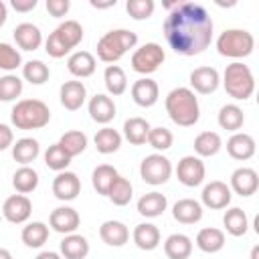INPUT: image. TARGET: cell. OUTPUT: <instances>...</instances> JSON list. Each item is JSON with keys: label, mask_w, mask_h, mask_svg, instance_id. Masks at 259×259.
<instances>
[{"label": "cell", "mask_w": 259, "mask_h": 259, "mask_svg": "<svg viewBox=\"0 0 259 259\" xmlns=\"http://www.w3.org/2000/svg\"><path fill=\"white\" fill-rule=\"evenodd\" d=\"M162 32L174 53L194 57L208 49L212 40V18L200 4L176 2V6L164 18Z\"/></svg>", "instance_id": "1"}, {"label": "cell", "mask_w": 259, "mask_h": 259, "mask_svg": "<svg viewBox=\"0 0 259 259\" xmlns=\"http://www.w3.org/2000/svg\"><path fill=\"white\" fill-rule=\"evenodd\" d=\"M57 144L67 152V156L75 158V156H79V154L85 152V148H87V136L81 130H69V132H65L61 136V140Z\"/></svg>", "instance_id": "40"}, {"label": "cell", "mask_w": 259, "mask_h": 259, "mask_svg": "<svg viewBox=\"0 0 259 259\" xmlns=\"http://www.w3.org/2000/svg\"><path fill=\"white\" fill-rule=\"evenodd\" d=\"M217 119H219V125H221L223 130L235 134V132H239V130L243 127V123H245V113H243V109H241L237 103H227V105L221 107Z\"/></svg>", "instance_id": "32"}, {"label": "cell", "mask_w": 259, "mask_h": 259, "mask_svg": "<svg viewBox=\"0 0 259 259\" xmlns=\"http://www.w3.org/2000/svg\"><path fill=\"white\" fill-rule=\"evenodd\" d=\"M81 192V180L75 172H69V170H63V172H57V176L53 178V194L55 198L63 200V202H69V200H75Z\"/></svg>", "instance_id": "13"}, {"label": "cell", "mask_w": 259, "mask_h": 259, "mask_svg": "<svg viewBox=\"0 0 259 259\" xmlns=\"http://www.w3.org/2000/svg\"><path fill=\"white\" fill-rule=\"evenodd\" d=\"M69 8H71V2L69 0H47V10L55 18L65 16L69 12Z\"/></svg>", "instance_id": "48"}, {"label": "cell", "mask_w": 259, "mask_h": 259, "mask_svg": "<svg viewBox=\"0 0 259 259\" xmlns=\"http://www.w3.org/2000/svg\"><path fill=\"white\" fill-rule=\"evenodd\" d=\"M223 225H225V231H227L229 235H233V237H243V235L247 233V229H249V219H247V214H245L243 208L233 206V208H229V210L225 212Z\"/></svg>", "instance_id": "35"}, {"label": "cell", "mask_w": 259, "mask_h": 259, "mask_svg": "<svg viewBox=\"0 0 259 259\" xmlns=\"http://www.w3.org/2000/svg\"><path fill=\"white\" fill-rule=\"evenodd\" d=\"M6 18H8V8H6V4H4V2L0 0V28L4 26Z\"/></svg>", "instance_id": "53"}, {"label": "cell", "mask_w": 259, "mask_h": 259, "mask_svg": "<svg viewBox=\"0 0 259 259\" xmlns=\"http://www.w3.org/2000/svg\"><path fill=\"white\" fill-rule=\"evenodd\" d=\"M59 249H61V257L65 259H85L89 255V241L83 235L71 233V235H65Z\"/></svg>", "instance_id": "27"}, {"label": "cell", "mask_w": 259, "mask_h": 259, "mask_svg": "<svg viewBox=\"0 0 259 259\" xmlns=\"http://www.w3.org/2000/svg\"><path fill=\"white\" fill-rule=\"evenodd\" d=\"M22 77H24V81H28L32 85H42L49 81L51 71L42 61L34 59V61H28L22 65Z\"/></svg>", "instance_id": "42"}, {"label": "cell", "mask_w": 259, "mask_h": 259, "mask_svg": "<svg viewBox=\"0 0 259 259\" xmlns=\"http://www.w3.org/2000/svg\"><path fill=\"white\" fill-rule=\"evenodd\" d=\"M22 93V79L18 75H4L0 77V101H14Z\"/></svg>", "instance_id": "44"}, {"label": "cell", "mask_w": 259, "mask_h": 259, "mask_svg": "<svg viewBox=\"0 0 259 259\" xmlns=\"http://www.w3.org/2000/svg\"><path fill=\"white\" fill-rule=\"evenodd\" d=\"M172 142H174V136L168 127H150V134H148V144L158 150V152H166L172 148Z\"/></svg>", "instance_id": "46"}, {"label": "cell", "mask_w": 259, "mask_h": 259, "mask_svg": "<svg viewBox=\"0 0 259 259\" xmlns=\"http://www.w3.org/2000/svg\"><path fill=\"white\" fill-rule=\"evenodd\" d=\"M148 134H150V123L144 117H127L123 121V138L130 144H134V146L146 144Z\"/></svg>", "instance_id": "31"}, {"label": "cell", "mask_w": 259, "mask_h": 259, "mask_svg": "<svg viewBox=\"0 0 259 259\" xmlns=\"http://www.w3.org/2000/svg\"><path fill=\"white\" fill-rule=\"evenodd\" d=\"M164 59H166V53L158 42H146V45H142L140 49L134 51L132 69L140 75H150V73L160 69Z\"/></svg>", "instance_id": "8"}, {"label": "cell", "mask_w": 259, "mask_h": 259, "mask_svg": "<svg viewBox=\"0 0 259 259\" xmlns=\"http://www.w3.org/2000/svg\"><path fill=\"white\" fill-rule=\"evenodd\" d=\"M12 34H14L18 49H22V51H36L42 45V32L32 22H20Z\"/></svg>", "instance_id": "21"}, {"label": "cell", "mask_w": 259, "mask_h": 259, "mask_svg": "<svg viewBox=\"0 0 259 259\" xmlns=\"http://www.w3.org/2000/svg\"><path fill=\"white\" fill-rule=\"evenodd\" d=\"M99 237L109 247H123L130 241V229L121 221H105L99 227Z\"/></svg>", "instance_id": "24"}, {"label": "cell", "mask_w": 259, "mask_h": 259, "mask_svg": "<svg viewBox=\"0 0 259 259\" xmlns=\"http://www.w3.org/2000/svg\"><path fill=\"white\" fill-rule=\"evenodd\" d=\"M251 259H259V247L257 245L251 249Z\"/></svg>", "instance_id": "55"}, {"label": "cell", "mask_w": 259, "mask_h": 259, "mask_svg": "<svg viewBox=\"0 0 259 259\" xmlns=\"http://www.w3.org/2000/svg\"><path fill=\"white\" fill-rule=\"evenodd\" d=\"M255 38L245 28H227L217 38V51L229 59H245L253 53Z\"/></svg>", "instance_id": "7"}, {"label": "cell", "mask_w": 259, "mask_h": 259, "mask_svg": "<svg viewBox=\"0 0 259 259\" xmlns=\"http://www.w3.org/2000/svg\"><path fill=\"white\" fill-rule=\"evenodd\" d=\"M132 239H134L138 249L154 251L160 245V229L152 223H140V225H136V229L132 233Z\"/></svg>", "instance_id": "25"}, {"label": "cell", "mask_w": 259, "mask_h": 259, "mask_svg": "<svg viewBox=\"0 0 259 259\" xmlns=\"http://www.w3.org/2000/svg\"><path fill=\"white\" fill-rule=\"evenodd\" d=\"M164 253L168 259H188L192 253V241L184 233H172L164 241Z\"/></svg>", "instance_id": "29"}, {"label": "cell", "mask_w": 259, "mask_h": 259, "mask_svg": "<svg viewBox=\"0 0 259 259\" xmlns=\"http://www.w3.org/2000/svg\"><path fill=\"white\" fill-rule=\"evenodd\" d=\"M117 176H119V174H117V170H115L113 166H109V164H99V166L93 170V174H91V184H93V188L97 190V194L107 196V192H109V188H111V184L115 182Z\"/></svg>", "instance_id": "37"}, {"label": "cell", "mask_w": 259, "mask_h": 259, "mask_svg": "<svg viewBox=\"0 0 259 259\" xmlns=\"http://www.w3.org/2000/svg\"><path fill=\"white\" fill-rule=\"evenodd\" d=\"M10 6L16 10V12H30L36 8V0H12Z\"/></svg>", "instance_id": "50"}, {"label": "cell", "mask_w": 259, "mask_h": 259, "mask_svg": "<svg viewBox=\"0 0 259 259\" xmlns=\"http://www.w3.org/2000/svg\"><path fill=\"white\" fill-rule=\"evenodd\" d=\"M231 192L239 194V196H251L257 192L259 188V176L253 168L241 166L231 174Z\"/></svg>", "instance_id": "15"}, {"label": "cell", "mask_w": 259, "mask_h": 259, "mask_svg": "<svg viewBox=\"0 0 259 259\" xmlns=\"http://www.w3.org/2000/svg\"><path fill=\"white\" fill-rule=\"evenodd\" d=\"M93 142H95V148H97L99 154H113V152H117L119 146H121V134H119L117 130L105 125V127L97 130Z\"/></svg>", "instance_id": "34"}, {"label": "cell", "mask_w": 259, "mask_h": 259, "mask_svg": "<svg viewBox=\"0 0 259 259\" xmlns=\"http://www.w3.org/2000/svg\"><path fill=\"white\" fill-rule=\"evenodd\" d=\"M14 144V134L6 123H0V152L6 148H12Z\"/></svg>", "instance_id": "49"}, {"label": "cell", "mask_w": 259, "mask_h": 259, "mask_svg": "<svg viewBox=\"0 0 259 259\" xmlns=\"http://www.w3.org/2000/svg\"><path fill=\"white\" fill-rule=\"evenodd\" d=\"M255 150H257V146H255L253 136H249L245 132H235L227 140V152H229V156L233 160L245 162V160H249V158L255 156Z\"/></svg>", "instance_id": "18"}, {"label": "cell", "mask_w": 259, "mask_h": 259, "mask_svg": "<svg viewBox=\"0 0 259 259\" xmlns=\"http://www.w3.org/2000/svg\"><path fill=\"white\" fill-rule=\"evenodd\" d=\"M223 85H225V91L229 93V97H233L237 101H245L255 91V77L245 63L235 61V63L227 65V69L223 73Z\"/></svg>", "instance_id": "6"}, {"label": "cell", "mask_w": 259, "mask_h": 259, "mask_svg": "<svg viewBox=\"0 0 259 259\" xmlns=\"http://www.w3.org/2000/svg\"><path fill=\"white\" fill-rule=\"evenodd\" d=\"M2 214L12 225H22L32 214V202L26 194H12L2 204Z\"/></svg>", "instance_id": "11"}, {"label": "cell", "mask_w": 259, "mask_h": 259, "mask_svg": "<svg viewBox=\"0 0 259 259\" xmlns=\"http://www.w3.org/2000/svg\"><path fill=\"white\" fill-rule=\"evenodd\" d=\"M71 160H73V158L67 156V152H65L59 144L49 146L47 152H45V164H47V168H51V170H55V172L67 170V166L71 164Z\"/></svg>", "instance_id": "43"}, {"label": "cell", "mask_w": 259, "mask_h": 259, "mask_svg": "<svg viewBox=\"0 0 259 259\" xmlns=\"http://www.w3.org/2000/svg\"><path fill=\"white\" fill-rule=\"evenodd\" d=\"M85 97H87V89H85L83 81H65L59 89L61 105L69 111L81 109V105L85 103Z\"/></svg>", "instance_id": "19"}, {"label": "cell", "mask_w": 259, "mask_h": 259, "mask_svg": "<svg viewBox=\"0 0 259 259\" xmlns=\"http://www.w3.org/2000/svg\"><path fill=\"white\" fill-rule=\"evenodd\" d=\"M140 176L146 184H152V186L166 184L172 176V164L162 154H150L140 164Z\"/></svg>", "instance_id": "9"}, {"label": "cell", "mask_w": 259, "mask_h": 259, "mask_svg": "<svg viewBox=\"0 0 259 259\" xmlns=\"http://www.w3.org/2000/svg\"><path fill=\"white\" fill-rule=\"evenodd\" d=\"M83 40V26L77 20L61 22L45 40V51L53 59H61L69 55L79 42Z\"/></svg>", "instance_id": "5"}, {"label": "cell", "mask_w": 259, "mask_h": 259, "mask_svg": "<svg viewBox=\"0 0 259 259\" xmlns=\"http://www.w3.org/2000/svg\"><path fill=\"white\" fill-rule=\"evenodd\" d=\"M87 109H89L91 119L97 121V123H103V125H107L115 117V111H117L113 99L109 95H105V93L93 95L91 101H89V105H87Z\"/></svg>", "instance_id": "20"}, {"label": "cell", "mask_w": 259, "mask_h": 259, "mask_svg": "<svg viewBox=\"0 0 259 259\" xmlns=\"http://www.w3.org/2000/svg\"><path fill=\"white\" fill-rule=\"evenodd\" d=\"M138 45V34L127 28H113L97 40V57L103 63H117L130 49Z\"/></svg>", "instance_id": "4"}, {"label": "cell", "mask_w": 259, "mask_h": 259, "mask_svg": "<svg viewBox=\"0 0 259 259\" xmlns=\"http://www.w3.org/2000/svg\"><path fill=\"white\" fill-rule=\"evenodd\" d=\"M22 65V57H20V51L8 42H0V69L2 71H16L18 67Z\"/></svg>", "instance_id": "45"}, {"label": "cell", "mask_w": 259, "mask_h": 259, "mask_svg": "<svg viewBox=\"0 0 259 259\" xmlns=\"http://www.w3.org/2000/svg\"><path fill=\"white\" fill-rule=\"evenodd\" d=\"M12 186L18 194H28L38 186V174L30 166H20L12 174Z\"/></svg>", "instance_id": "39"}, {"label": "cell", "mask_w": 259, "mask_h": 259, "mask_svg": "<svg viewBox=\"0 0 259 259\" xmlns=\"http://www.w3.org/2000/svg\"><path fill=\"white\" fill-rule=\"evenodd\" d=\"M166 113L168 117L180 127H192L200 119V105L192 89L188 87H174L166 95Z\"/></svg>", "instance_id": "2"}, {"label": "cell", "mask_w": 259, "mask_h": 259, "mask_svg": "<svg viewBox=\"0 0 259 259\" xmlns=\"http://www.w3.org/2000/svg\"><path fill=\"white\" fill-rule=\"evenodd\" d=\"M10 121L16 130H40L51 121V109L40 99H20L10 111Z\"/></svg>", "instance_id": "3"}, {"label": "cell", "mask_w": 259, "mask_h": 259, "mask_svg": "<svg viewBox=\"0 0 259 259\" xmlns=\"http://www.w3.org/2000/svg\"><path fill=\"white\" fill-rule=\"evenodd\" d=\"M103 83L109 95H121L127 89V77L123 73V69L119 65H107L105 73H103Z\"/></svg>", "instance_id": "36"}, {"label": "cell", "mask_w": 259, "mask_h": 259, "mask_svg": "<svg viewBox=\"0 0 259 259\" xmlns=\"http://www.w3.org/2000/svg\"><path fill=\"white\" fill-rule=\"evenodd\" d=\"M95 57L89 53V51H75L69 59H67V69L73 77L77 79H85V77H91L95 73Z\"/></svg>", "instance_id": "23"}, {"label": "cell", "mask_w": 259, "mask_h": 259, "mask_svg": "<svg viewBox=\"0 0 259 259\" xmlns=\"http://www.w3.org/2000/svg\"><path fill=\"white\" fill-rule=\"evenodd\" d=\"M38 154H40V144L34 138H20L12 144V158L22 166H28L30 162H34Z\"/></svg>", "instance_id": "30"}, {"label": "cell", "mask_w": 259, "mask_h": 259, "mask_svg": "<svg viewBox=\"0 0 259 259\" xmlns=\"http://www.w3.org/2000/svg\"><path fill=\"white\" fill-rule=\"evenodd\" d=\"M0 259H12V253L4 247H0Z\"/></svg>", "instance_id": "54"}, {"label": "cell", "mask_w": 259, "mask_h": 259, "mask_svg": "<svg viewBox=\"0 0 259 259\" xmlns=\"http://www.w3.org/2000/svg\"><path fill=\"white\" fill-rule=\"evenodd\" d=\"M221 148H223V140L217 132H200L194 138V152L198 158H210L219 154Z\"/></svg>", "instance_id": "33"}, {"label": "cell", "mask_w": 259, "mask_h": 259, "mask_svg": "<svg viewBox=\"0 0 259 259\" xmlns=\"http://www.w3.org/2000/svg\"><path fill=\"white\" fill-rule=\"evenodd\" d=\"M132 194H134V186L127 178L123 176H117L115 182L111 184L109 192H107V198L115 204V206H125L130 200H132Z\"/></svg>", "instance_id": "41"}, {"label": "cell", "mask_w": 259, "mask_h": 259, "mask_svg": "<svg viewBox=\"0 0 259 259\" xmlns=\"http://www.w3.org/2000/svg\"><path fill=\"white\" fill-rule=\"evenodd\" d=\"M196 247L202 253H219L225 247V233L214 227H204L196 233Z\"/></svg>", "instance_id": "28"}, {"label": "cell", "mask_w": 259, "mask_h": 259, "mask_svg": "<svg viewBox=\"0 0 259 259\" xmlns=\"http://www.w3.org/2000/svg\"><path fill=\"white\" fill-rule=\"evenodd\" d=\"M20 239H22V243H24L26 247L38 249V247H42V245L47 243V239H49V227H47L45 223H40V221H32V223H28V225L22 229Z\"/></svg>", "instance_id": "38"}, {"label": "cell", "mask_w": 259, "mask_h": 259, "mask_svg": "<svg viewBox=\"0 0 259 259\" xmlns=\"http://www.w3.org/2000/svg\"><path fill=\"white\" fill-rule=\"evenodd\" d=\"M154 0H127L125 2V10L134 20H146L154 14Z\"/></svg>", "instance_id": "47"}, {"label": "cell", "mask_w": 259, "mask_h": 259, "mask_svg": "<svg viewBox=\"0 0 259 259\" xmlns=\"http://www.w3.org/2000/svg\"><path fill=\"white\" fill-rule=\"evenodd\" d=\"M81 217L73 206H57L51 217H49V225L53 231L61 233V235H71L79 229Z\"/></svg>", "instance_id": "14"}, {"label": "cell", "mask_w": 259, "mask_h": 259, "mask_svg": "<svg viewBox=\"0 0 259 259\" xmlns=\"http://www.w3.org/2000/svg\"><path fill=\"white\" fill-rule=\"evenodd\" d=\"M202 204L206 208H212V210H221V208H227L231 204V198H233V192L231 188L227 186V182L223 180H212L208 182L204 188H202Z\"/></svg>", "instance_id": "12"}, {"label": "cell", "mask_w": 259, "mask_h": 259, "mask_svg": "<svg viewBox=\"0 0 259 259\" xmlns=\"http://www.w3.org/2000/svg\"><path fill=\"white\" fill-rule=\"evenodd\" d=\"M219 83H221V75L214 67H196L190 73V87L200 95L214 93Z\"/></svg>", "instance_id": "16"}, {"label": "cell", "mask_w": 259, "mask_h": 259, "mask_svg": "<svg viewBox=\"0 0 259 259\" xmlns=\"http://www.w3.org/2000/svg\"><path fill=\"white\" fill-rule=\"evenodd\" d=\"M172 217L182 225H194L202 219V204L194 198H180L172 206Z\"/></svg>", "instance_id": "22"}, {"label": "cell", "mask_w": 259, "mask_h": 259, "mask_svg": "<svg viewBox=\"0 0 259 259\" xmlns=\"http://www.w3.org/2000/svg\"><path fill=\"white\" fill-rule=\"evenodd\" d=\"M91 6H93V8H111V6H115V0H107V2L91 0Z\"/></svg>", "instance_id": "52"}, {"label": "cell", "mask_w": 259, "mask_h": 259, "mask_svg": "<svg viewBox=\"0 0 259 259\" xmlns=\"http://www.w3.org/2000/svg\"><path fill=\"white\" fill-rule=\"evenodd\" d=\"M34 259H63L59 253H55V251H42V253H38Z\"/></svg>", "instance_id": "51"}, {"label": "cell", "mask_w": 259, "mask_h": 259, "mask_svg": "<svg viewBox=\"0 0 259 259\" xmlns=\"http://www.w3.org/2000/svg\"><path fill=\"white\" fill-rule=\"evenodd\" d=\"M176 176H178V182L188 188L200 186L206 176L204 162L198 156H184V158H180V162L176 166Z\"/></svg>", "instance_id": "10"}, {"label": "cell", "mask_w": 259, "mask_h": 259, "mask_svg": "<svg viewBox=\"0 0 259 259\" xmlns=\"http://www.w3.org/2000/svg\"><path fill=\"white\" fill-rule=\"evenodd\" d=\"M168 206V200L162 192H146L144 196H140L138 200V212L146 219H156V217H162L164 210Z\"/></svg>", "instance_id": "26"}, {"label": "cell", "mask_w": 259, "mask_h": 259, "mask_svg": "<svg viewBox=\"0 0 259 259\" xmlns=\"http://www.w3.org/2000/svg\"><path fill=\"white\" fill-rule=\"evenodd\" d=\"M158 97H160V87L150 77H142V79H138L132 85V99L140 107H152V105H156Z\"/></svg>", "instance_id": "17"}]
</instances>
